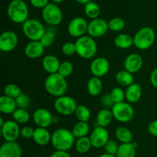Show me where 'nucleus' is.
I'll return each mask as SVG.
<instances>
[{
  "mask_svg": "<svg viewBox=\"0 0 157 157\" xmlns=\"http://www.w3.org/2000/svg\"><path fill=\"white\" fill-rule=\"evenodd\" d=\"M44 88L48 94L56 98L65 95L68 84L65 78L58 73L48 75L44 81Z\"/></svg>",
  "mask_w": 157,
  "mask_h": 157,
  "instance_id": "f257e3e1",
  "label": "nucleus"
},
{
  "mask_svg": "<svg viewBox=\"0 0 157 157\" xmlns=\"http://www.w3.org/2000/svg\"><path fill=\"white\" fill-rule=\"evenodd\" d=\"M51 144L56 150L67 152L75 144V137L70 130L59 128L52 134Z\"/></svg>",
  "mask_w": 157,
  "mask_h": 157,
  "instance_id": "f03ea898",
  "label": "nucleus"
},
{
  "mask_svg": "<svg viewBox=\"0 0 157 157\" xmlns=\"http://www.w3.org/2000/svg\"><path fill=\"white\" fill-rule=\"evenodd\" d=\"M7 15L12 22L23 24L29 19V7L24 0H12L8 6Z\"/></svg>",
  "mask_w": 157,
  "mask_h": 157,
  "instance_id": "7ed1b4c3",
  "label": "nucleus"
},
{
  "mask_svg": "<svg viewBox=\"0 0 157 157\" xmlns=\"http://www.w3.org/2000/svg\"><path fill=\"white\" fill-rule=\"evenodd\" d=\"M77 55L84 59H90L96 55L98 44L94 38L89 35H84L75 41Z\"/></svg>",
  "mask_w": 157,
  "mask_h": 157,
  "instance_id": "20e7f679",
  "label": "nucleus"
},
{
  "mask_svg": "<svg viewBox=\"0 0 157 157\" xmlns=\"http://www.w3.org/2000/svg\"><path fill=\"white\" fill-rule=\"evenodd\" d=\"M156 40V33L151 27L141 28L133 36V45L137 49L145 51L153 45Z\"/></svg>",
  "mask_w": 157,
  "mask_h": 157,
  "instance_id": "39448f33",
  "label": "nucleus"
},
{
  "mask_svg": "<svg viewBox=\"0 0 157 157\" xmlns=\"http://www.w3.org/2000/svg\"><path fill=\"white\" fill-rule=\"evenodd\" d=\"M22 32L25 36L30 41H40L45 33L46 29L39 20L29 18L22 24Z\"/></svg>",
  "mask_w": 157,
  "mask_h": 157,
  "instance_id": "423d86ee",
  "label": "nucleus"
},
{
  "mask_svg": "<svg viewBox=\"0 0 157 157\" xmlns=\"http://www.w3.org/2000/svg\"><path fill=\"white\" fill-rule=\"evenodd\" d=\"M41 17L43 21L48 25L57 26L62 21L63 13L58 5L49 2V4L42 9Z\"/></svg>",
  "mask_w": 157,
  "mask_h": 157,
  "instance_id": "0eeeda50",
  "label": "nucleus"
},
{
  "mask_svg": "<svg viewBox=\"0 0 157 157\" xmlns=\"http://www.w3.org/2000/svg\"><path fill=\"white\" fill-rule=\"evenodd\" d=\"M113 118L121 123L130 122L135 115L133 107L128 102H121L114 104L111 107Z\"/></svg>",
  "mask_w": 157,
  "mask_h": 157,
  "instance_id": "6e6552de",
  "label": "nucleus"
},
{
  "mask_svg": "<svg viewBox=\"0 0 157 157\" xmlns=\"http://www.w3.org/2000/svg\"><path fill=\"white\" fill-rule=\"evenodd\" d=\"M78 106L76 101L71 96L67 95L57 98L54 104L56 111L62 116H71L74 114Z\"/></svg>",
  "mask_w": 157,
  "mask_h": 157,
  "instance_id": "1a4fd4ad",
  "label": "nucleus"
},
{
  "mask_svg": "<svg viewBox=\"0 0 157 157\" xmlns=\"http://www.w3.org/2000/svg\"><path fill=\"white\" fill-rule=\"evenodd\" d=\"M87 28L88 22L85 18L83 17H75L69 22L67 25V32L71 36L78 39L86 35L85 34L87 33Z\"/></svg>",
  "mask_w": 157,
  "mask_h": 157,
  "instance_id": "9d476101",
  "label": "nucleus"
},
{
  "mask_svg": "<svg viewBox=\"0 0 157 157\" xmlns=\"http://www.w3.org/2000/svg\"><path fill=\"white\" fill-rule=\"evenodd\" d=\"M1 134L6 142H16L21 136L19 124L14 121H6L4 125L1 127Z\"/></svg>",
  "mask_w": 157,
  "mask_h": 157,
  "instance_id": "9b49d317",
  "label": "nucleus"
},
{
  "mask_svg": "<svg viewBox=\"0 0 157 157\" xmlns=\"http://www.w3.org/2000/svg\"><path fill=\"white\" fill-rule=\"evenodd\" d=\"M109 30L108 21L101 18H95L88 23L87 35L93 38H101Z\"/></svg>",
  "mask_w": 157,
  "mask_h": 157,
  "instance_id": "f8f14e48",
  "label": "nucleus"
},
{
  "mask_svg": "<svg viewBox=\"0 0 157 157\" xmlns=\"http://www.w3.org/2000/svg\"><path fill=\"white\" fill-rule=\"evenodd\" d=\"M18 37L15 32L11 30L2 32L0 36V50L2 52H10L17 47Z\"/></svg>",
  "mask_w": 157,
  "mask_h": 157,
  "instance_id": "ddd939ff",
  "label": "nucleus"
},
{
  "mask_svg": "<svg viewBox=\"0 0 157 157\" xmlns=\"http://www.w3.org/2000/svg\"><path fill=\"white\" fill-rule=\"evenodd\" d=\"M90 140L92 147L100 149L104 147L107 141L110 140V135L105 127H96L90 135Z\"/></svg>",
  "mask_w": 157,
  "mask_h": 157,
  "instance_id": "4468645a",
  "label": "nucleus"
},
{
  "mask_svg": "<svg viewBox=\"0 0 157 157\" xmlns=\"http://www.w3.org/2000/svg\"><path fill=\"white\" fill-rule=\"evenodd\" d=\"M110 68V64L108 60L104 57H98L94 58L90 64V71L94 77L102 78L107 75Z\"/></svg>",
  "mask_w": 157,
  "mask_h": 157,
  "instance_id": "2eb2a0df",
  "label": "nucleus"
},
{
  "mask_svg": "<svg viewBox=\"0 0 157 157\" xmlns=\"http://www.w3.org/2000/svg\"><path fill=\"white\" fill-rule=\"evenodd\" d=\"M32 119L35 125L41 128H48L54 122L53 115L45 108H38L35 110L32 115Z\"/></svg>",
  "mask_w": 157,
  "mask_h": 157,
  "instance_id": "dca6fc26",
  "label": "nucleus"
},
{
  "mask_svg": "<svg viewBox=\"0 0 157 157\" xmlns=\"http://www.w3.org/2000/svg\"><path fill=\"white\" fill-rule=\"evenodd\" d=\"M144 64L142 56L139 54L132 53L125 58L124 62V69L131 74L137 73L141 70Z\"/></svg>",
  "mask_w": 157,
  "mask_h": 157,
  "instance_id": "f3484780",
  "label": "nucleus"
},
{
  "mask_svg": "<svg viewBox=\"0 0 157 157\" xmlns=\"http://www.w3.org/2000/svg\"><path fill=\"white\" fill-rule=\"evenodd\" d=\"M22 150L17 142H5L0 147V157H21Z\"/></svg>",
  "mask_w": 157,
  "mask_h": 157,
  "instance_id": "a211bd4d",
  "label": "nucleus"
},
{
  "mask_svg": "<svg viewBox=\"0 0 157 157\" xmlns=\"http://www.w3.org/2000/svg\"><path fill=\"white\" fill-rule=\"evenodd\" d=\"M25 55L31 59H36L42 56L44 52V47L40 41H30L26 44L24 49Z\"/></svg>",
  "mask_w": 157,
  "mask_h": 157,
  "instance_id": "6ab92c4d",
  "label": "nucleus"
},
{
  "mask_svg": "<svg viewBox=\"0 0 157 157\" xmlns=\"http://www.w3.org/2000/svg\"><path fill=\"white\" fill-rule=\"evenodd\" d=\"M41 64L43 69L48 75H52V74L58 73L61 62L55 55H48L43 58Z\"/></svg>",
  "mask_w": 157,
  "mask_h": 157,
  "instance_id": "aec40b11",
  "label": "nucleus"
},
{
  "mask_svg": "<svg viewBox=\"0 0 157 157\" xmlns=\"http://www.w3.org/2000/svg\"><path fill=\"white\" fill-rule=\"evenodd\" d=\"M32 139H33L34 142L38 144V146L44 147L52 141V134L47 128L38 127V128L35 129Z\"/></svg>",
  "mask_w": 157,
  "mask_h": 157,
  "instance_id": "412c9836",
  "label": "nucleus"
},
{
  "mask_svg": "<svg viewBox=\"0 0 157 157\" xmlns=\"http://www.w3.org/2000/svg\"><path fill=\"white\" fill-rule=\"evenodd\" d=\"M126 100L129 104H135L140 100L142 97V89L140 84L133 83L127 87L125 90Z\"/></svg>",
  "mask_w": 157,
  "mask_h": 157,
  "instance_id": "4be33fe9",
  "label": "nucleus"
},
{
  "mask_svg": "<svg viewBox=\"0 0 157 157\" xmlns=\"http://www.w3.org/2000/svg\"><path fill=\"white\" fill-rule=\"evenodd\" d=\"M18 108L15 99L3 94L0 98V111L5 114H12Z\"/></svg>",
  "mask_w": 157,
  "mask_h": 157,
  "instance_id": "5701e85b",
  "label": "nucleus"
},
{
  "mask_svg": "<svg viewBox=\"0 0 157 157\" xmlns=\"http://www.w3.org/2000/svg\"><path fill=\"white\" fill-rule=\"evenodd\" d=\"M113 119V113L111 110L107 108H104L98 112L96 117V122L98 127H107L112 123Z\"/></svg>",
  "mask_w": 157,
  "mask_h": 157,
  "instance_id": "b1692460",
  "label": "nucleus"
},
{
  "mask_svg": "<svg viewBox=\"0 0 157 157\" xmlns=\"http://www.w3.org/2000/svg\"><path fill=\"white\" fill-rule=\"evenodd\" d=\"M114 45L120 49H127L133 45V36L127 33L117 35L113 40Z\"/></svg>",
  "mask_w": 157,
  "mask_h": 157,
  "instance_id": "393cba45",
  "label": "nucleus"
},
{
  "mask_svg": "<svg viewBox=\"0 0 157 157\" xmlns=\"http://www.w3.org/2000/svg\"><path fill=\"white\" fill-rule=\"evenodd\" d=\"M103 89V82L100 78L92 77L87 81V90L90 96L97 97L101 93Z\"/></svg>",
  "mask_w": 157,
  "mask_h": 157,
  "instance_id": "a878e982",
  "label": "nucleus"
},
{
  "mask_svg": "<svg viewBox=\"0 0 157 157\" xmlns=\"http://www.w3.org/2000/svg\"><path fill=\"white\" fill-rule=\"evenodd\" d=\"M115 80L117 83L123 87H129L134 83V77L133 74L124 70L119 71L115 75Z\"/></svg>",
  "mask_w": 157,
  "mask_h": 157,
  "instance_id": "bb28decb",
  "label": "nucleus"
},
{
  "mask_svg": "<svg viewBox=\"0 0 157 157\" xmlns=\"http://www.w3.org/2000/svg\"><path fill=\"white\" fill-rule=\"evenodd\" d=\"M136 144L133 143L121 144L119 146L117 157H135L136 156Z\"/></svg>",
  "mask_w": 157,
  "mask_h": 157,
  "instance_id": "cd10ccee",
  "label": "nucleus"
},
{
  "mask_svg": "<svg viewBox=\"0 0 157 157\" xmlns=\"http://www.w3.org/2000/svg\"><path fill=\"white\" fill-rule=\"evenodd\" d=\"M115 136L121 144H129L133 140V133L126 127H119L115 130Z\"/></svg>",
  "mask_w": 157,
  "mask_h": 157,
  "instance_id": "c85d7f7f",
  "label": "nucleus"
},
{
  "mask_svg": "<svg viewBox=\"0 0 157 157\" xmlns=\"http://www.w3.org/2000/svg\"><path fill=\"white\" fill-rule=\"evenodd\" d=\"M84 13L86 16L88 17L91 20L95 19V18H99L100 14H101V8L96 2L90 1L84 5Z\"/></svg>",
  "mask_w": 157,
  "mask_h": 157,
  "instance_id": "c756f323",
  "label": "nucleus"
},
{
  "mask_svg": "<svg viewBox=\"0 0 157 157\" xmlns=\"http://www.w3.org/2000/svg\"><path fill=\"white\" fill-rule=\"evenodd\" d=\"M89 131H90V127L88 124L85 122H79V121L74 126L71 130L74 136L77 139L87 136Z\"/></svg>",
  "mask_w": 157,
  "mask_h": 157,
  "instance_id": "7c9ffc66",
  "label": "nucleus"
},
{
  "mask_svg": "<svg viewBox=\"0 0 157 157\" xmlns=\"http://www.w3.org/2000/svg\"><path fill=\"white\" fill-rule=\"evenodd\" d=\"M92 147L91 142L89 136H84V137L78 138L75 141V149L78 153L81 154L87 153Z\"/></svg>",
  "mask_w": 157,
  "mask_h": 157,
  "instance_id": "2f4dec72",
  "label": "nucleus"
},
{
  "mask_svg": "<svg viewBox=\"0 0 157 157\" xmlns=\"http://www.w3.org/2000/svg\"><path fill=\"white\" fill-rule=\"evenodd\" d=\"M77 119L79 122L87 123L91 117V113L90 110L85 105H78L75 113Z\"/></svg>",
  "mask_w": 157,
  "mask_h": 157,
  "instance_id": "473e14b6",
  "label": "nucleus"
},
{
  "mask_svg": "<svg viewBox=\"0 0 157 157\" xmlns=\"http://www.w3.org/2000/svg\"><path fill=\"white\" fill-rule=\"evenodd\" d=\"M12 115L13 121L18 124H26L30 120V113L25 109L17 108Z\"/></svg>",
  "mask_w": 157,
  "mask_h": 157,
  "instance_id": "72a5a7b5",
  "label": "nucleus"
},
{
  "mask_svg": "<svg viewBox=\"0 0 157 157\" xmlns=\"http://www.w3.org/2000/svg\"><path fill=\"white\" fill-rule=\"evenodd\" d=\"M3 92H4V95L13 98V99H16L22 94L21 88L15 84H6L4 87Z\"/></svg>",
  "mask_w": 157,
  "mask_h": 157,
  "instance_id": "f704fd0d",
  "label": "nucleus"
},
{
  "mask_svg": "<svg viewBox=\"0 0 157 157\" xmlns=\"http://www.w3.org/2000/svg\"><path fill=\"white\" fill-rule=\"evenodd\" d=\"M125 21L121 17H114L108 21V27L113 32H120L125 28Z\"/></svg>",
  "mask_w": 157,
  "mask_h": 157,
  "instance_id": "c9c22d12",
  "label": "nucleus"
},
{
  "mask_svg": "<svg viewBox=\"0 0 157 157\" xmlns=\"http://www.w3.org/2000/svg\"><path fill=\"white\" fill-rule=\"evenodd\" d=\"M110 96L114 104L124 102V100L126 99L125 91L121 87H114L110 91Z\"/></svg>",
  "mask_w": 157,
  "mask_h": 157,
  "instance_id": "e433bc0d",
  "label": "nucleus"
},
{
  "mask_svg": "<svg viewBox=\"0 0 157 157\" xmlns=\"http://www.w3.org/2000/svg\"><path fill=\"white\" fill-rule=\"evenodd\" d=\"M74 71V65L70 61H63L60 64L59 69H58V73L61 75L64 78H67L70 76Z\"/></svg>",
  "mask_w": 157,
  "mask_h": 157,
  "instance_id": "4c0bfd02",
  "label": "nucleus"
},
{
  "mask_svg": "<svg viewBox=\"0 0 157 157\" xmlns=\"http://www.w3.org/2000/svg\"><path fill=\"white\" fill-rule=\"evenodd\" d=\"M55 39H56V35H55V32L52 30L46 31L45 33L42 36V38L40 40V42L42 44V45L44 48L50 47L54 42H55Z\"/></svg>",
  "mask_w": 157,
  "mask_h": 157,
  "instance_id": "58836bf2",
  "label": "nucleus"
},
{
  "mask_svg": "<svg viewBox=\"0 0 157 157\" xmlns=\"http://www.w3.org/2000/svg\"><path fill=\"white\" fill-rule=\"evenodd\" d=\"M16 101V104L18 108L21 109H25L27 110L28 107L30 106L31 104V99L27 94H21L18 98H17L15 99Z\"/></svg>",
  "mask_w": 157,
  "mask_h": 157,
  "instance_id": "ea45409f",
  "label": "nucleus"
},
{
  "mask_svg": "<svg viewBox=\"0 0 157 157\" xmlns=\"http://www.w3.org/2000/svg\"><path fill=\"white\" fill-rule=\"evenodd\" d=\"M61 52L66 56H72L77 54L75 43L71 42V41H67L64 43L61 47Z\"/></svg>",
  "mask_w": 157,
  "mask_h": 157,
  "instance_id": "a19ab883",
  "label": "nucleus"
},
{
  "mask_svg": "<svg viewBox=\"0 0 157 157\" xmlns=\"http://www.w3.org/2000/svg\"><path fill=\"white\" fill-rule=\"evenodd\" d=\"M119 146L117 143L114 140H109L106 145L104 146V150H105L106 153L113 155V156H117Z\"/></svg>",
  "mask_w": 157,
  "mask_h": 157,
  "instance_id": "79ce46f5",
  "label": "nucleus"
},
{
  "mask_svg": "<svg viewBox=\"0 0 157 157\" xmlns=\"http://www.w3.org/2000/svg\"><path fill=\"white\" fill-rule=\"evenodd\" d=\"M34 132L35 130L32 127L29 126H25L21 128V136L24 139H31L33 138Z\"/></svg>",
  "mask_w": 157,
  "mask_h": 157,
  "instance_id": "37998d69",
  "label": "nucleus"
},
{
  "mask_svg": "<svg viewBox=\"0 0 157 157\" xmlns=\"http://www.w3.org/2000/svg\"><path fill=\"white\" fill-rule=\"evenodd\" d=\"M30 3L34 8L43 9L49 4V0H30Z\"/></svg>",
  "mask_w": 157,
  "mask_h": 157,
  "instance_id": "c03bdc74",
  "label": "nucleus"
},
{
  "mask_svg": "<svg viewBox=\"0 0 157 157\" xmlns=\"http://www.w3.org/2000/svg\"><path fill=\"white\" fill-rule=\"evenodd\" d=\"M101 103H102L104 107H106V108L108 109V107H113L114 103L112 101L111 98H110V94L109 95H105V96H103L101 98Z\"/></svg>",
  "mask_w": 157,
  "mask_h": 157,
  "instance_id": "a18cd8bd",
  "label": "nucleus"
},
{
  "mask_svg": "<svg viewBox=\"0 0 157 157\" xmlns=\"http://www.w3.org/2000/svg\"><path fill=\"white\" fill-rule=\"evenodd\" d=\"M148 131L152 136L157 137V120L153 121L149 124Z\"/></svg>",
  "mask_w": 157,
  "mask_h": 157,
  "instance_id": "49530a36",
  "label": "nucleus"
},
{
  "mask_svg": "<svg viewBox=\"0 0 157 157\" xmlns=\"http://www.w3.org/2000/svg\"><path fill=\"white\" fill-rule=\"evenodd\" d=\"M150 81L152 86L157 88V67L151 72L150 76Z\"/></svg>",
  "mask_w": 157,
  "mask_h": 157,
  "instance_id": "de8ad7c7",
  "label": "nucleus"
},
{
  "mask_svg": "<svg viewBox=\"0 0 157 157\" xmlns=\"http://www.w3.org/2000/svg\"><path fill=\"white\" fill-rule=\"evenodd\" d=\"M49 157H71V156L67 151L56 150V151L54 152Z\"/></svg>",
  "mask_w": 157,
  "mask_h": 157,
  "instance_id": "09e8293b",
  "label": "nucleus"
},
{
  "mask_svg": "<svg viewBox=\"0 0 157 157\" xmlns=\"http://www.w3.org/2000/svg\"><path fill=\"white\" fill-rule=\"evenodd\" d=\"M75 1L81 5H86L87 3H88L89 2L91 1V0H75Z\"/></svg>",
  "mask_w": 157,
  "mask_h": 157,
  "instance_id": "8fccbe9b",
  "label": "nucleus"
},
{
  "mask_svg": "<svg viewBox=\"0 0 157 157\" xmlns=\"http://www.w3.org/2000/svg\"><path fill=\"white\" fill-rule=\"evenodd\" d=\"M99 157H116V156H113V155L108 154V153H104V154L101 155Z\"/></svg>",
  "mask_w": 157,
  "mask_h": 157,
  "instance_id": "3c124183",
  "label": "nucleus"
},
{
  "mask_svg": "<svg viewBox=\"0 0 157 157\" xmlns=\"http://www.w3.org/2000/svg\"><path fill=\"white\" fill-rule=\"evenodd\" d=\"M64 0H52V2L53 3H55V4H59V3H61Z\"/></svg>",
  "mask_w": 157,
  "mask_h": 157,
  "instance_id": "603ef678",
  "label": "nucleus"
},
{
  "mask_svg": "<svg viewBox=\"0 0 157 157\" xmlns=\"http://www.w3.org/2000/svg\"><path fill=\"white\" fill-rule=\"evenodd\" d=\"M5 122H6V121H4V120H3V118H2V117L0 118V127H1L2 126L4 125Z\"/></svg>",
  "mask_w": 157,
  "mask_h": 157,
  "instance_id": "864d4df0",
  "label": "nucleus"
},
{
  "mask_svg": "<svg viewBox=\"0 0 157 157\" xmlns=\"http://www.w3.org/2000/svg\"><path fill=\"white\" fill-rule=\"evenodd\" d=\"M31 157H38V156H31Z\"/></svg>",
  "mask_w": 157,
  "mask_h": 157,
  "instance_id": "5fc2aeb1",
  "label": "nucleus"
}]
</instances>
